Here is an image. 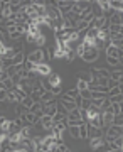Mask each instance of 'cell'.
<instances>
[{"instance_id": "30", "label": "cell", "mask_w": 123, "mask_h": 152, "mask_svg": "<svg viewBox=\"0 0 123 152\" xmlns=\"http://www.w3.org/2000/svg\"><path fill=\"white\" fill-rule=\"evenodd\" d=\"M86 51H88V49H86V46L81 42V44H79V48H78V51H76V56H78V58H83V54H84Z\"/></svg>"}, {"instance_id": "40", "label": "cell", "mask_w": 123, "mask_h": 152, "mask_svg": "<svg viewBox=\"0 0 123 152\" xmlns=\"http://www.w3.org/2000/svg\"><path fill=\"white\" fill-rule=\"evenodd\" d=\"M51 91H52L54 95H56V96H57V95H61L63 88H61V85H57V86H52V88H51Z\"/></svg>"}, {"instance_id": "44", "label": "cell", "mask_w": 123, "mask_h": 152, "mask_svg": "<svg viewBox=\"0 0 123 152\" xmlns=\"http://www.w3.org/2000/svg\"><path fill=\"white\" fill-rule=\"evenodd\" d=\"M31 98H32V100L36 102V103H39V102H41V95H39L37 91H34L32 95H31Z\"/></svg>"}, {"instance_id": "18", "label": "cell", "mask_w": 123, "mask_h": 152, "mask_svg": "<svg viewBox=\"0 0 123 152\" xmlns=\"http://www.w3.org/2000/svg\"><path fill=\"white\" fill-rule=\"evenodd\" d=\"M27 112H29V110H27L22 103H15V113H17V117H24Z\"/></svg>"}, {"instance_id": "7", "label": "cell", "mask_w": 123, "mask_h": 152, "mask_svg": "<svg viewBox=\"0 0 123 152\" xmlns=\"http://www.w3.org/2000/svg\"><path fill=\"white\" fill-rule=\"evenodd\" d=\"M44 115H49V117H54V115L57 113V103H56V100H54L52 103H44V108H42Z\"/></svg>"}, {"instance_id": "24", "label": "cell", "mask_w": 123, "mask_h": 152, "mask_svg": "<svg viewBox=\"0 0 123 152\" xmlns=\"http://www.w3.org/2000/svg\"><path fill=\"white\" fill-rule=\"evenodd\" d=\"M96 69H98V75L101 76V78H108V80L111 78V73H110L106 68H96Z\"/></svg>"}, {"instance_id": "54", "label": "cell", "mask_w": 123, "mask_h": 152, "mask_svg": "<svg viewBox=\"0 0 123 152\" xmlns=\"http://www.w3.org/2000/svg\"><path fill=\"white\" fill-rule=\"evenodd\" d=\"M68 152H71V151H68Z\"/></svg>"}, {"instance_id": "52", "label": "cell", "mask_w": 123, "mask_h": 152, "mask_svg": "<svg viewBox=\"0 0 123 152\" xmlns=\"http://www.w3.org/2000/svg\"><path fill=\"white\" fill-rule=\"evenodd\" d=\"M120 32H122V34H123V26H122V31H120Z\"/></svg>"}, {"instance_id": "33", "label": "cell", "mask_w": 123, "mask_h": 152, "mask_svg": "<svg viewBox=\"0 0 123 152\" xmlns=\"http://www.w3.org/2000/svg\"><path fill=\"white\" fill-rule=\"evenodd\" d=\"M111 110H113V113H115V115H122V105H120V103H113L111 105Z\"/></svg>"}, {"instance_id": "32", "label": "cell", "mask_w": 123, "mask_h": 152, "mask_svg": "<svg viewBox=\"0 0 123 152\" xmlns=\"http://www.w3.org/2000/svg\"><path fill=\"white\" fill-rule=\"evenodd\" d=\"M106 63L110 66H113V68H118V66H120V61H118L116 58H106Z\"/></svg>"}, {"instance_id": "1", "label": "cell", "mask_w": 123, "mask_h": 152, "mask_svg": "<svg viewBox=\"0 0 123 152\" xmlns=\"http://www.w3.org/2000/svg\"><path fill=\"white\" fill-rule=\"evenodd\" d=\"M74 5H76V2L74 0H59L57 2V9L63 15H66V14H69V12H73V9H74Z\"/></svg>"}, {"instance_id": "50", "label": "cell", "mask_w": 123, "mask_h": 152, "mask_svg": "<svg viewBox=\"0 0 123 152\" xmlns=\"http://www.w3.org/2000/svg\"><path fill=\"white\" fill-rule=\"evenodd\" d=\"M14 152H29L27 149H19V151H14Z\"/></svg>"}, {"instance_id": "3", "label": "cell", "mask_w": 123, "mask_h": 152, "mask_svg": "<svg viewBox=\"0 0 123 152\" xmlns=\"http://www.w3.org/2000/svg\"><path fill=\"white\" fill-rule=\"evenodd\" d=\"M98 56H100V49L98 48H90L84 54H83L81 59L84 61V63H95V61L98 59Z\"/></svg>"}, {"instance_id": "14", "label": "cell", "mask_w": 123, "mask_h": 152, "mask_svg": "<svg viewBox=\"0 0 123 152\" xmlns=\"http://www.w3.org/2000/svg\"><path fill=\"white\" fill-rule=\"evenodd\" d=\"M98 5L101 7V10L105 12V14H110V12L113 10L111 5H110V0H98Z\"/></svg>"}, {"instance_id": "21", "label": "cell", "mask_w": 123, "mask_h": 152, "mask_svg": "<svg viewBox=\"0 0 123 152\" xmlns=\"http://www.w3.org/2000/svg\"><path fill=\"white\" fill-rule=\"evenodd\" d=\"M79 44H81V42H78V41H73V39H69V41L66 42V46H68V49H69V51H78Z\"/></svg>"}, {"instance_id": "19", "label": "cell", "mask_w": 123, "mask_h": 152, "mask_svg": "<svg viewBox=\"0 0 123 152\" xmlns=\"http://www.w3.org/2000/svg\"><path fill=\"white\" fill-rule=\"evenodd\" d=\"M76 88H78L79 91H84V90H90V83H86L84 80H79V78H78V85H76Z\"/></svg>"}, {"instance_id": "4", "label": "cell", "mask_w": 123, "mask_h": 152, "mask_svg": "<svg viewBox=\"0 0 123 152\" xmlns=\"http://www.w3.org/2000/svg\"><path fill=\"white\" fill-rule=\"evenodd\" d=\"M27 59L31 61V63H34V64H42L44 63V51L42 49H36V51H32L31 54L27 56Z\"/></svg>"}, {"instance_id": "9", "label": "cell", "mask_w": 123, "mask_h": 152, "mask_svg": "<svg viewBox=\"0 0 123 152\" xmlns=\"http://www.w3.org/2000/svg\"><path fill=\"white\" fill-rule=\"evenodd\" d=\"M103 144H106L105 137H96V139H91V140H90V149H91V151H96L98 147H101Z\"/></svg>"}, {"instance_id": "31", "label": "cell", "mask_w": 123, "mask_h": 152, "mask_svg": "<svg viewBox=\"0 0 123 152\" xmlns=\"http://www.w3.org/2000/svg\"><path fill=\"white\" fill-rule=\"evenodd\" d=\"M91 105H93V102H91V100H84V98H83V103H81V108L79 110H90Z\"/></svg>"}, {"instance_id": "38", "label": "cell", "mask_w": 123, "mask_h": 152, "mask_svg": "<svg viewBox=\"0 0 123 152\" xmlns=\"http://www.w3.org/2000/svg\"><path fill=\"white\" fill-rule=\"evenodd\" d=\"M36 44H39V46H42V44H46V36H44L42 32L37 36V41H36Z\"/></svg>"}, {"instance_id": "27", "label": "cell", "mask_w": 123, "mask_h": 152, "mask_svg": "<svg viewBox=\"0 0 123 152\" xmlns=\"http://www.w3.org/2000/svg\"><path fill=\"white\" fill-rule=\"evenodd\" d=\"M24 68H25L27 71H36V69H37V64H34V63H31L29 59H25V63H24Z\"/></svg>"}, {"instance_id": "10", "label": "cell", "mask_w": 123, "mask_h": 152, "mask_svg": "<svg viewBox=\"0 0 123 152\" xmlns=\"http://www.w3.org/2000/svg\"><path fill=\"white\" fill-rule=\"evenodd\" d=\"M36 73H39V75H42L47 78L51 73H52V69H51V66L46 64V63H42V64H37V69H36Z\"/></svg>"}, {"instance_id": "42", "label": "cell", "mask_w": 123, "mask_h": 152, "mask_svg": "<svg viewBox=\"0 0 123 152\" xmlns=\"http://www.w3.org/2000/svg\"><path fill=\"white\" fill-rule=\"evenodd\" d=\"M81 98H84V100H91V91H90V90L81 91Z\"/></svg>"}, {"instance_id": "48", "label": "cell", "mask_w": 123, "mask_h": 152, "mask_svg": "<svg viewBox=\"0 0 123 152\" xmlns=\"http://www.w3.org/2000/svg\"><path fill=\"white\" fill-rule=\"evenodd\" d=\"M47 58H51V53H47V51H44V59H47Z\"/></svg>"}, {"instance_id": "36", "label": "cell", "mask_w": 123, "mask_h": 152, "mask_svg": "<svg viewBox=\"0 0 123 152\" xmlns=\"http://www.w3.org/2000/svg\"><path fill=\"white\" fill-rule=\"evenodd\" d=\"M113 125H123V113H122V115H115Z\"/></svg>"}, {"instance_id": "22", "label": "cell", "mask_w": 123, "mask_h": 152, "mask_svg": "<svg viewBox=\"0 0 123 152\" xmlns=\"http://www.w3.org/2000/svg\"><path fill=\"white\" fill-rule=\"evenodd\" d=\"M106 39H110V32H108V31H100V32H98V37H96L98 42L106 41Z\"/></svg>"}, {"instance_id": "17", "label": "cell", "mask_w": 123, "mask_h": 152, "mask_svg": "<svg viewBox=\"0 0 123 152\" xmlns=\"http://www.w3.org/2000/svg\"><path fill=\"white\" fill-rule=\"evenodd\" d=\"M93 14H95V17H96V19H100V17H105V15H103L105 12L101 10V7L98 5V2H93Z\"/></svg>"}, {"instance_id": "41", "label": "cell", "mask_w": 123, "mask_h": 152, "mask_svg": "<svg viewBox=\"0 0 123 152\" xmlns=\"http://www.w3.org/2000/svg\"><path fill=\"white\" fill-rule=\"evenodd\" d=\"M118 85H120V83H118V81H115V80H111V78L108 80V88H110V90H113V88H116Z\"/></svg>"}, {"instance_id": "26", "label": "cell", "mask_w": 123, "mask_h": 152, "mask_svg": "<svg viewBox=\"0 0 123 152\" xmlns=\"http://www.w3.org/2000/svg\"><path fill=\"white\" fill-rule=\"evenodd\" d=\"M34 103H36V102H34V100H32L31 96H27L25 100L22 102V105H24V107H25L27 110H31V108H32V107H34Z\"/></svg>"}, {"instance_id": "23", "label": "cell", "mask_w": 123, "mask_h": 152, "mask_svg": "<svg viewBox=\"0 0 123 152\" xmlns=\"http://www.w3.org/2000/svg\"><path fill=\"white\" fill-rule=\"evenodd\" d=\"M14 124H15L19 129H24V127L27 125V122H25V118H24V117H15V118H14Z\"/></svg>"}, {"instance_id": "28", "label": "cell", "mask_w": 123, "mask_h": 152, "mask_svg": "<svg viewBox=\"0 0 123 152\" xmlns=\"http://www.w3.org/2000/svg\"><path fill=\"white\" fill-rule=\"evenodd\" d=\"M7 102L9 103H19V98L14 91H9V96H7Z\"/></svg>"}, {"instance_id": "11", "label": "cell", "mask_w": 123, "mask_h": 152, "mask_svg": "<svg viewBox=\"0 0 123 152\" xmlns=\"http://www.w3.org/2000/svg\"><path fill=\"white\" fill-rule=\"evenodd\" d=\"M15 83L12 81V78L5 80V81H0V90H7V91H14L15 90Z\"/></svg>"}, {"instance_id": "47", "label": "cell", "mask_w": 123, "mask_h": 152, "mask_svg": "<svg viewBox=\"0 0 123 152\" xmlns=\"http://www.w3.org/2000/svg\"><path fill=\"white\" fill-rule=\"evenodd\" d=\"M115 144L118 145V149H122V145H123V139H122V137H118V139H115Z\"/></svg>"}, {"instance_id": "46", "label": "cell", "mask_w": 123, "mask_h": 152, "mask_svg": "<svg viewBox=\"0 0 123 152\" xmlns=\"http://www.w3.org/2000/svg\"><path fill=\"white\" fill-rule=\"evenodd\" d=\"M27 41H29V42H36V41H37V36H32V34H27Z\"/></svg>"}, {"instance_id": "37", "label": "cell", "mask_w": 123, "mask_h": 152, "mask_svg": "<svg viewBox=\"0 0 123 152\" xmlns=\"http://www.w3.org/2000/svg\"><path fill=\"white\" fill-rule=\"evenodd\" d=\"M49 151H51V149H49L47 145H44V144L42 145H37L36 149H34V152H49Z\"/></svg>"}, {"instance_id": "34", "label": "cell", "mask_w": 123, "mask_h": 152, "mask_svg": "<svg viewBox=\"0 0 123 152\" xmlns=\"http://www.w3.org/2000/svg\"><path fill=\"white\" fill-rule=\"evenodd\" d=\"M116 95H122V91H120V85H118L116 88H113V90L108 91V96H116Z\"/></svg>"}, {"instance_id": "6", "label": "cell", "mask_w": 123, "mask_h": 152, "mask_svg": "<svg viewBox=\"0 0 123 152\" xmlns=\"http://www.w3.org/2000/svg\"><path fill=\"white\" fill-rule=\"evenodd\" d=\"M88 134H90V140L91 139H96V137H105L106 132L103 129H98V127H93V125L88 124Z\"/></svg>"}, {"instance_id": "53", "label": "cell", "mask_w": 123, "mask_h": 152, "mask_svg": "<svg viewBox=\"0 0 123 152\" xmlns=\"http://www.w3.org/2000/svg\"><path fill=\"white\" fill-rule=\"evenodd\" d=\"M122 152H123V145H122Z\"/></svg>"}, {"instance_id": "45", "label": "cell", "mask_w": 123, "mask_h": 152, "mask_svg": "<svg viewBox=\"0 0 123 152\" xmlns=\"http://www.w3.org/2000/svg\"><path fill=\"white\" fill-rule=\"evenodd\" d=\"M91 102H93V105H95V107H100V108H101V107H103V102H105V98H103V100H91Z\"/></svg>"}, {"instance_id": "15", "label": "cell", "mask_w": 123, "mask_h": 152, "mask_svg": "<svg viewBox=\"0 0 123 152\" xmlns=\"http://www.w3.org/2000/svg\"><path fill=\"white\" fill-rule=\"evenodd\" d=\"M68 130H69V134L74 137V139H81L79 125H69V127H68Z\"/></svg>"}, {"instance_id": "13", "label": "cell", "mask_w": 123, "mask_h": 152, "mask_svg": "<svg viewBox=\"0 0 123 152\" xmlns=\"http://www.w3.org/2000/svg\"><path fill=\"white\" fill-rule=\"evenodd\" d=\"M47 81L52 85V86H57V85H61V76L57 75V73H51V75L47 76Z\"/></svg>"}, {"instance_id": "5", "label": "cell", "mask_w": 123, "mask_h": 152, "mask_svg": "<svg viewBox=\"0 0 123 152\" xmlns=\"http://www.w3.org/2000/svg\"><path fill=\"white\" fill-rule=\"evenodd\" d=\"M108 137H113V139H118V137H123V127L122 125H111L106 130Z\"/></svg>"}, {"instance_id": "20", "label": "cell", "mask_w": 123, "mask_h": 152, "mask_svg": "<svg viewBox=\"0 0 123 152\" xmlns=\"http://www.w3.org/2000/svg\"><path fill=\"white\" fill-rule=\"evenodd\" d=\"M79 132H81V139H90V134H88V124L79 125Z\"/></svg>"}, {"instance_id": "49", "label": "cell", "mask_w": 123, "mask_h": 152, "mask_svg": "<svg viewBox=\"0 0 123 152\" xmlns=\"http://www.w3.org/2000/svg\"><path fill=\"white\" fill-rule=\"evenodd\" d=\"M49 152H59V151H57V145H54V147H51V151H49Z\"/></svg>"}, {"instance_id": "39", "label": "cell", "mask_w": 123, "mask_h": 152, "mask_svg": "<svg viewBox=\"0 0 123 152\" xmlns=\"http://www.w3.org/2000/svg\"><path fill=\"white\" fill-rule=\"evenodd\" d=\"M74 54H76V51H69V53L66 54V61H68V63H73V59H74Z\"/></svg>"}, {"instance_id": "2", "label": "cell", "mask_w": 123, "mask_h": 152, "mask_svg": "<svg viewBox=\"0 0 123 152\" xmlns=\"http://www.w3.org/2000/svg\"><path fill=\"white\" fill-rule=\"evenodd\" d=\"M66 118H68V125H83V124H84V118H83V113H81V110L69 112Z\"/></svg>"}, {"instance_id": "25", "label": "cell", "mask_w": 123, "mask_h": 152, "mask_svg": "<svg viewBox=\"0 0 123 152\" xmlns=\"http://www.w3.org/2000/svg\"><path fill=\"white\" fill-rule=\"evenodd\" d=\"M64 120H66V115H64V113H59V112L52 117V122H54V124H61V122H64Z\"/></svg>"}, {"instance_id": "8", "label": "cell", "mask_w": 123, "mask_h": 152, "mask_svg": "<svg viewBox=\"0 0 123 152\" xmlns=\"http://www.w3.org/2000/svg\"><path fill=\"white\" fill-rule=\"evenodd\" d=\"M20 137L22 139H34L36 134H34V130H32V125H25L20 130Z\"/></svg>"}, {"instance_id": "43", "label": "cell", "mask_w": 123, "mask_h": 152, "mask_svg": "<svg viewBox=\"0 0 123 152\" xmlns=\"http://www.w3.org/2000/svg\"><path fill=\"white\" fill-rule=\"evenodd\" d=\"M120 78H122V73H118V71H113V73H111V80L120 81Z\"/></svg>"}, {"instance_id": "29", "label": "cell", "mask_w": 123, "mask_h": 152, "mask_svg": "<svg viewBox=\"0 0 123 152\" xmlns=\"http://www.w3.org/2000/svg\"><path fill=\"white\" fill-rule=\"evenodd\" d=\"M68 95H69L73 100H76L78 96H81V91L78 90V88H73V90H69V91H68Z\"/></svg>"}, {"instance_id": "16", "label": "cell", "mask_w": 123, "mask_h": 152, "mask_svg": "<svg viewBox=\"0 0 123 152\" xmlns=\"http://www.w3.org/2000/svg\"><path fill=\"white\" fill-rule=\"evenodd\" d=\"M54 98H56V95H54L52 91H46L42 95V98H41V102H42V103H52Z\"/></svg>"}, {"instance_id": "51", "label": "cell", "mask_w": 123, "mask_h": 152, "mask_svg": "<svg viewBox=\"0 0 123 152\" xmlns=\"http://www.w3.org/2000/svg\"><path fill=\"white\" fill-rule=\"evenodd\" d=\"M118 83H120V85H123V76L120 78V81H118Z\"/></svg>"}, {"instance_id": "35", "label": "cell", "mask_w": 123, "mask_h": 152, "mask_svg": "<svg viewBox=\"0 0 123 152\" xmlns=\"http://www.w3.org/2000/svg\"><path fill=\"white\" fill-rule=\"evenodd\" d=\"M111 100V103H122L123 102V95H116V96H108Z\"/></svg>"}, {"instance_id": "12", "label": "cell", "mask_w": 123, "mask_h": 152, "mask_svg": "<svg viewBox=\"0 0 123 152\" xmlns=\"http://www.w3.org/2000/svg\"><path fill=\"white\" fill-rule=\"evenodd\" d=\"M105 53H106V58H116V59H118V54H120V49H118L116 46H113V44H110V46L106 48V51H105Z\"/></svg>"}]
</instances>
